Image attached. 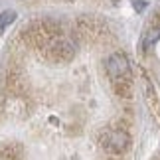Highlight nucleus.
<instances>
[{
	"mask_svg": "<svg viewBox=\"0 0 160 160\" xmlns=\"http://www.w3.org/2000/svg\"><path fill=\"white\" fill-rule=\"evenodd\" d=\"M160 40V28H152V30H148V34L144 36V50H148V48L152 46V44H156V42Z\"/></svg>",
	"mask_w": 160,
	"mask_h": 160,
	"instance_id": "nucleus-4",
	"label": "nucleus"
},
{
	"mask_svg": "<svg viewBox=\"0 0 160 160\" xmlns=\"http://www.w3.org/2000/svg\"><path fill=\"white\" fill-rule=\"evenodd\" d=\"M105 67H107L109 75L113 77V79H121V77H125L127 73H128V61H127V58H125L122 53H113V55H109Z\"/></svg>",
	"mask_w": 160,
	"mask_h": 160,
	"instance_id": "nucleus-1",
	"label": "nucleus"
},
{
	"mask_svg": "<svg viewBox=\"0 0 160 160\" xmlns=\"http://www.w3.org/2000/svg\"><path fill=\"white\" fill-rule=\"evenodd\" d=\"M103 146L113 152H122L128 146V137L121 131H109L103 137Z\"/></svg>",
	"mask_w": 160,
	"mask_h": 160,
	"instance_id": "nucleus-2",
	"label": "nucleus"
},
{
	"mask_svg": "<svg viewBox=\"0 0 160 160\" xmlns=\"http://www.w3.org/2000/svg\"><path fill=\"white\" fill-rule=\"evenodd\" d=\"M144 6H146V2H144V0H134V8H137L138 12H140V10H142V8H144Z\"/></svg>",
	"mask_w": 160,
	"mask_h": 160,
	"instance_id": "nucleus-5",
	"label": "nucleus"
},
{
	"mask_svg": "<svg viewBox=\"0 0 160 160\" xmlns=\"http://www.w3.org/2000/svg\"><path fill=\"white\" fill-rule=\"evenodd\" d=\"M14 20H16V12L14 10H4L2 14H0V32H4Z\"/></svg>",
	"mask_w": 160,
	"mask_h": 160,
	"instance_id": "nucleus-3",
	"label": "nucleus"
}]
</instances>
